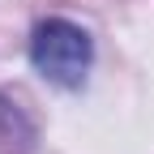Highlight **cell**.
Masks as SVG:
<instances>
[{
    "instance_id": "6da1fadb",
    "label": "cell",
    "mask_w": 154,
    "mask_h": 154,
    "mask_svg": "<svg viewBox=\"0 0 154 154\" xmlns=\"http://www.w3.org/2000/svg\"><path fill=\"white\" fill-rule=\"evenodd\" d=\"M90 34L82 26L64 22V17H47V22L34 26V38H30V60L34 69L56 86H82V77L90 69Z\"/></svg>"
}]
</instances>
